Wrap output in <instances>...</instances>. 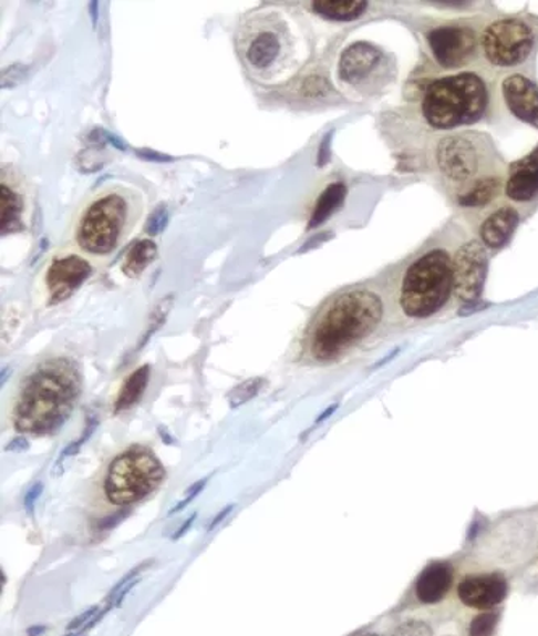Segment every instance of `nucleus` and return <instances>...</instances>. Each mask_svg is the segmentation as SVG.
Returning <instances> with one entry per match:
<instances>
[{"mask_svg":"<svg viewBox=\"0 0 538 636\" xmlns=\"http://www.w3.org/2000/svg\"><path fill=\"white\" fill-rule=\"evenodd\" d=\"M81 392L79 368L66 358L38 365L21 386L13 427L23 434H54L69 421Z\"/></svg>","mask_w":538,"mask_h":636,"instance_id":"1","label":"nucleus"},{"mask_svg":"<svg viewBox=\"0 0 538 636\" xmlns=\"http://www.w3.org/2000/svg\"><path fill=\"white\" fill-rule=\"evenodd\" d=\"M382 318L383 304L374 291L350 290L337 295L309 329V353L322 363L339 360L372 336Z\"/></svg>","mask_w":538,"mask_h":636,"instance_id":"2","label":"nucleus"},{"mask_svg":"<svg viewBox=\"0 0 538 636\" xmlns=\"http://www.w3.org/2000/svg\"><path fill=\"white\" fill-rule=\"evenodd\" d=\"M238 51L260 82H283L297 65V40L290 20L279 10L251 13L239 27Z\"/></svg>","mask_w":538,"mask_h":636,"instance_id":"3","label":"nucleus"},{"mask_svg":"<svg viewBox=\"0 0 538 636\" xmlns=\"http://www.w3.org/2000/svg\"><path fill=\"white\" fill-rule=\"evenodd\" d=\"M487 84L476 73L443 76L428 84L422 114L428 125L439 130L477 124L488 109Z\"/></svg>","mask_w":538,"mask_h":636,"instance_id":"4","label":"nucleus"},{"mask_svg":"<svg viewBox=\"0 0 538 636\" xmlns=\"http://www.w3.org/2000/svg\"><path fill=\"white\" fill-rule=\"evenodd\" d=\"M452 291L453 261L443 249H432L414 261L404 274L401 308L410 318H431L445 307Z\"/></svg>","mask_w":538,"mask_h":636,"instance_id":"5","label":"nucleus"},{"mask_svg":"<svg viewBox=\"0 0 538 636\" xmlns=\"http://www.w3.org/2000/svg\"><path fill=\"white\" fill-rule=\"evenodd\" d=\"M133 219L132 198L122 189L105 192L84 209L76 227V242L90 255H111L125 240Z\"/></svg>","mask_w":538,"mask_h":636,"instance_id":"6","label":"nucleus"},{"mask_svg":"<svg viewBox=\"0 0 538 636\" xmlns=\"http://www.w3.org/2000/svg\"><path fill=\"white\" fill-rule=\"evenodd\" d=\"M164 478L165 470L159 459L143 445H132L112 460L102 488L111 504L125 507L153 494Z\"/></svg>","mask_w":538,"mask_h":636,"instance_id":"7","label":"nucleus"},{"mask_svg":"<svg viewBox=\"0 0 538 636\" xmlns=\"http://www.w3.org/2000/svg\"><path fill=\"white\" fill-rule=\"evenodd\" d=\"M485 58L501 69L519 65L532 54L536 34L526 21L505 19L495 21L482 34Z\"/></svg>","mask_w":538,"mask_h":636,"instance_id":"8","label":"nucleus"},{"mask_svg":"<svg viewBox=\"0 0 538 636\" xmlns=\"http://www.w3.org/2000/svg\"><path fill=\"white\" fill-rule=\"evenodd\" d=\"M488 258L478 242H469L453 259V291L459 300L474 304L484 291Z\"/></svg>","mask_w":538,"mask_h":636,"instance_id":"9","label":"nucleus"},{"mask_svg":"<svg viewBox=\"0 0 538 636\" xmlns=\"http://www.w3.org/2000/svg\"><path fill=\"white\" fill-rule=\"evenodd\" d=\"M427 41L435 61L443 69H458L476 54L477 37L469 27L448 24L434 28L428 31Z\"/></svg>","mask_w":538,"mask_h":636,"instance_id":"10","label":"nucleus"},{"mask_svg":"<svg viewBox=\"0 0 538 636\" xmlns=\"http://www.w3.org/2000/svg\"><path fill=\"white\" fill-rule=\"evenodd\" d=\"M383 66H385V55L377 45L365 41L353 42L341 52L340 80L358 90H364L369 88V83H374L379 79Z\"/></svg>","mask_w":538,"mask_h":636,"instance_id":"11","label":"nucleus"},{"mask_svg":"<svg viewBox=\"0 0 538 636\" xmlns=\"http://www.w3.org/2000/svg\"><path fill=\"white\" fill-rule=\"evenodd\" d=\"M91 274L93 267L80 256L69 255L54 259L45 274V286L51 304H62L72 297L90 279Z\"/></svg>","mask_w":538,"mask_h":636,"instance_id":"12","label":"nucleus"},{"mask_svg":"<svg viewBox=\"0 0 538 636\" xmlns=\"http://www.w3.org/2000/svg\"><path fill=\"white\" fill-rule=\"evenodd\" d=\"M439 171L455 182H466L480 168L477 147L467 136H448L438 144Z\"/></svg>","mask_w":538,"mask_h":636,"instance_id":"13","label":"nucleus"},{"mask_svg":"<svg viewBox=\"0 0 538 636\" xmlns=\"http://www.w3.org/2000/svg\"><path fill=\"white\" fill-rule=\"evenodd\" d=\"M508 582L499 574L467 575L461 579L456 593L461 603L470 609L490 611L508 596Z\"/></svg>","mask_w":538,"mask_h":636,"instance_id":"14","label":"nucleus"},{"mask_svg":"<svg viewBox=\"0 0 538 636\" xmlns=\"http://www.w3.org/2000/svg\"><path fill=\"white\" fill-rule=\"evenodd\" d=\"M503 98L509 112L524 124L538 129V86L527 76L509 75L501 84Z\"/></svg>","mask_w":538,"mask_h":636,"instance_id":"15","label":"nucleus"},{"mask_svg":"<svg viewBox=\"0 0 538 636\" xmlns=\"http://www.w3.org/2000/svg\"><path fill=\"white\" fill-rule=\"evenodd\" d=\"M506 195L513 202L530 203L538 196V144L532 153L523 160L516 161L509 167V177L506 181Z\"/></svg>","mask_w":538,"mask_h":636,"instance_id":"16","label":"nucleus"},{"mask_svg":"<svg viewBox=\"0 0 538 636\" xmlns=\"http://www.w3.org/2000/svg\"><path fill=\"white\" fill-rule=\"evenodd\" d=\"M453 582H455V572L449 562H432L421 572L414 586L418 603L427 604V606L438 604L448 596Z\"/></svg>","mask_w":538,"mask_h":636,"instance_id":"17","label":"nucleus"},{"mask_svg":"<svg viewBox=\"0 0 538 636\" xmlns=\"http://www.w3.org/2000/svg\"><path fill=\"white\" fill-rule=\"evenodd\" d=\"M519 224V213L511 206H503L487 217L480 226V238L485 247L499 249L508 244Z\"/></svg>","mask_w":538,"mask_h":636,"instance_id":"18","label":"nucleus"},{"mask_svg":"<svg viewBox=\"0 0 538 636\" xmlns=\"http://www.w3.org/2000/svg\"><path fill=\"white\" fill-rule=\"evenodd\" d=\"M0 192H2V196H0V228H2V235L13 234V232L23 228V198L17 189L7 185L6 182L0 185Z\"/></svg>","mask_w":538,"mask_h":636,"instance_id":"19","label":"nucleus"},{"mask_svg":"<svg viewBox=\"0 0 538 636\" xmlns=\"http://www.w3.org/2000/svg\"><path fill=\"white\" fill-rule=\"evenodd\" d=\"M151 379V367L149 365H143L138 370L133 371L132 375L126 378L125 384L120 389L117 400L114 403L115 413H122L135 407L139 402L141 397L146 392L147 384H149Z\"/></svg>","mask_w":538,"mask_h":636,"instance_id":"20","label":"nucleus"},{"mask_svg":"<svg viewBox=\"0 0 538 636\" xmlns=\"http://www.w3.org/2000/svg\"><path fill=\"white\" fill-rule=\"evenodd\" d=\"M369 3L362 0H318L312 10L319 17L333 21H353L368 10Z\"/></svg>","mask_w":538,"mask_h":636,"instance_id":"21","label":"nucleus"},{"mask_svg":"<svg viewBox=\"0 0 538 636\" xmlns=\"http://www.w3.org/2000/svg\"><path fill=\"white\" fill-rule=\"evenodd\" d=\"M346 198V185L341 182L327 186L320 195L318 205L312 211L311 220H309V230L318 228L335 213L337 209L344 203Z\"/></svg>","mask_w":538,"mask_h":636,"instance_id":"22","label":"nucleus"},{"mask_svg":"<svg viewBox=\"0 0 538 636\" xmlns=\"http://www.w3.org/2000/svg\"><path fill=\"white\" fill-rule=\"evenodd\" d=\"M501 181L497 177L480 178L476 184L470 185L463 195H459L458 203L464 207H480L490 205L497 198Z\"/></svg>","mask_w":538,"mask_h":636,"instance_id":"23","label":"nucleus"},{"mask_svg":"<svg viewBox=\"0 0 538 636\" xmlns=\"http://www.w3.org/2000/svg\"><path fill=\"white\" fill-rule=\"evenodd\" d=\"M157 245L153 240H139L130 248L123 263L122 270L128 277H139L146 267L156 259Z\"/></svg>","mask_w":538,"mask_h":636,"instance_id":"24","label":"nucleus"},{"mask_svg":"<svg viewBox=\"0 0 538 636\" xmlns=\"http://www.w3.org/2000/svg\"><path fill=\"white\" fill-rule=\"evenodd\" d=\"M262 388V378L249 379V381H246L245 384L238 386V388L235 389L230 396L231 409H237V407H241L242 403L249 402L252 397L258 396L259 390Z\"/></svg>","mask_w":538,"mask_h":636,"instance_id":"25","label":"nucleus"},{"mask_svg":"<svg viewBox=\"0 0 538 636\" xmlns=\"http://www.w3.org/2000/svg\"><path fill=\"white\" fill-rule=\"evenodd\" d=\"M498 625V614L487 611L478 614L469 625V636H494Z\"/></svg>","mask_w":538,"mask_h":636,"instance_id":"26","label":"nucleus"},{"mask_svg":"<svg viewBox=\"0 0 538 636\" xmlns=\"http://www.w3.org/2000/svg\"><path fill=\"white\" fill-rule=\"evenodd\" d=\"M100 427V417H90L87 418L86 428L83 430V434L80 435V439H76L75 442H70L65 449H63L62 453H60L59 462H63L65 457H73L80 452V449L86 444L87 439L93 435V432L96 431V428Z\"/></svg>","mask_w":538,"mask_h":636,"instance_id":"27","label":"nucleus"},{"mask_svg":"<svg viewBox=\"0 0 538 636\" xmlns=\"http://www.w3.org/2000/svg\"><path fill=\"white\" fill-rule=\"evenodd\" d=\"M170 307H172V298L167 297L165 298V300H162L159 304V307L156 308V311H154L153 318H151V328L149 330H147L146 336L143 337V342H141V347L144 346V343H147V340L151 339V337H153L154 332H157V329L161 328L162 325H164L165 319H167V315L168 311H170Z\"/></svg>","mask_w":538,"mask_h":636,"instance_id":"28","label":"nucleus"},{"mask_svg":"<svg viewBox=\"0 0 538 636\" xmlns=\"http://www.w3.org/2000/svg\"><path fill=\"white\" fill-rule=\"evenodd\" d=\"M168 220H170V214H168L167 206H159L153 214H151L149 223H147L146 232L153 237L162 234L165 227L168 226Z\"/></svg>","mask_w":538,"mask_h":636,"instance_id":"29","label":"nucleus"},{"mask_svg":"<svg viewBox=\"0 0 538 636\" xmlns=\"http://www.w3.org/2000/svg\"><path fill=\"white\" fill-rule=\"evenodd\" d=\"M147 565H151V561L144 562V564H141L138 565V567L133 568V571H130L128 574L123 576V578L120 579L117 585H115L114 588H112V592L108 593L107 597H105V604H107V606L111 607V609H114V607H112V604H114L115 597H117L118 593L122 592V589L125 588V586L128 585V583H132L133 579H136V576H138L141 572H143L144 568L147 567Z\"/></svg>","mask_w":538,"mask_h":636,"instance_id":"30","label":"nucleus"},{"mask_svg":"<svg viewBox=\"0 0 538 636\" xmlns=\"http://www.w3.org/2000/svg\"><path fill=\"white\" fill-rule=\"evenodd\" d=\"M209 480L210 476H207L204 478V480L198 481V483L193 484V486L189 488L188 491H186L185 499H183V501H179L177 505H174V507H172V511L168 512V515H174V513L182 512L183 509L188 507V504H192V502L195 501V499L198 497L200 493H203V490L204 488H206L207 481Z\"/></svg>","mask_w":538,"mask_h":636,"instance_id":"31","label":"nucleus"},{"mask_svg":"<svg viewBox=\"0 0 538 636\" xmlns=\"http://www.w3.org/2000/svg\"><path fill=\"white\" fill-rule=\"evenodd\" d=\"M395 636H432V630L424 622L411 620L400 625Z\"/></svg>","mask_w":538,"mask_h":636,"instance_id":"32","label":"nucleus"},{"mask_svg":"<svg viewBox=\"0 0 538 636\" xmlns=\"http://www.w3.org/2000/svg\"><path fill=\"white\" fill-rule=\"evenodd\" d=\"M97 614H100V607H90V609L84 611L83 614H80L75 620L70 622V624L66 625V632L83 630V628L86 627V625L90 624V622L93 620Z\"/></svg>","mask_w":538,"mask_h":636,"instance_id":"33","label":"nucleus"},{"mask_svg":"<svg viewBox=\"0 0 538 636\" xmlns=\"http://www.w3.org/2000/svg\"><path fill=\"white\" fill-rule=\"evenodd\" d=\"M42 493H44V484H42L41 481H38L37 484H33V486L30 488L27 495H24L23 505L28 515H33L38 499L41 497Z\"/></svg>","mask_w":538,"mask_h":636,"instance_id":"34","label":"nucleus"},{"mask_svg":"<svg viewBox=\"0 0 538 636\" xmlns=\"http://www.w3.org/2000/svg\"><path fill=\"white\" fill-rule=\"evenodd\" d=\"M332 140L333 132L327 133L323 136L322 142H320L319 153H318V167H325L330 163V156H332Z\"/></svg>","mask_w":538,"mask_h":636,"instance_id":"35","label":"nucleus"},{"mask_svg":"<svg viewBox=\"0 0 538 636\" xmlns=\"http://www.w3.org/2000/svg\"><path fill=\"white\" fill-rule=\"evenodd\" d=\"M234 509L235 504L221 509V511L217 513L216 516H214L213 522L209 523V526H207V532H213L214 529H217V526H219L220 523L224 522V520L227 519V516L230 515L231 512H234Z\"/></svg>","mask_w":538,"mask_h":636,"instance_id":"36","label":"nucleus"},{"mask_svg":"<svg viewBox=\"0 0 538 636\" xmlns=\"http://www.w3.org/2000/svg\"><path fill=\"white\" fill-rule=\"evenodd\" d=\"M28 448H30V442L27 441V438H24V435H19V438L13 439V441L10 442L9 445H7L6 451L23 452L27 451Z\"/></svg>","mask_w":538,"mask_h":636,"instance_id":"37","label":"nucleus"},{"mask_svg":"<svg viewBox=\"0 0 538 636\" xmlns=\"http://www.w3.org/2000/svg\"><path fill=\"white\" fill-rule=\"evenodd\" d=\"M138 154L143 160L156 161V163H170L172 157L164 156V154L154 153V151H138Z\"/></svg>","mask_w":538,"mask_h":636,"instance_id":"38","label":"nucleus"},{"mask_svg":"<svg viewBox=\"0 0 538 636\" xmlns=\"http://www.w3.org/2000/svg\"><path fill=\"white\" fill-rule=\"evenodd\" d=\"M198 519V513H192V516H189L188 520H185V522H183V525L179 526L178 532L174 533V536H172V540L174 541H178L179 537L185 536L186 533H188V530L192 529L193 523H195V520Z\"/></svg>","mask_w":538,"mask_h":636,"instance_id":"39","label":"nucleus"},{"mask_svg":"<svg viewBox=\"0 0 538 636\" xmlns=\"http://www.w3.org/2000/svg\"><path fill=\"white\" fill-rule=\"evenodd\" d=\"M102 135H104L105 142L114 144V146L118 147V150H122V151L128 150V146H126V143L122 142V140H120L118 136L112 135V133H108V132H104V130H102Z\"/></svg>","mask_w":538,"mask_h":636,"instance_id":"40","label":"nucleus"},{"mask_svg":"<svg viewBox=\"0 0 538 636\" xmlns=\"http://www.w3.org/2000/svg\"><path fill=\"white\" fill-rule=\"evenodd\" d=\"M122 519H125V515H123V513H118V515H115L114 519L104 520V522L101 523L100 529L108 530L111 526L117 525Z\"/></svg>","mask_w":538,"mask_h":636,"instance_id":"41","label":"nucleus"},{"mask_svg":"<svg viewBox=\"0 0 538 636\" xmlns=\"http://www.w3.org/2000/svg\"><path fill=\"white\" fill-rule=\"evenodd\" d=\"M337 410H339V403H335V406L329 407V409L323 411V413L320 414V417H318V420H315V424L322 423V421H325L327 418L332 417V414L335 413Z\"/></svg>","mask_w":538,"mask_h":636,"instance_id":"42","label":"nucleus"},{"mask_svg":"<svg viewBox=\"0 0 538 636\" xmlns=\"http://www.w3.org/2000/svg\"><path fill=\"white\" fill-rule=\"evenodd\" d=\"M45 630H48V628H45L44 625H37V627L28 628L27 635L28 636H40V635L44 634Z\"/></svg>","mask_w":538,"mask_h":636,"instance_id":"43","label":"nucleus"},{"mask_svg":"<svg viewBox=\"0 0 538 636\" xmlns=\"http://www.w3.org/2000/svg\"><path fill=\"white\" fill-rule=\"evenodd\" d=\"M97 9H100V6H97V2H91L90 3L91 19H93L94 24H96V21H97Z\"/></svg>","mask_w":538,"mask_h":636,"instance_id":"44","label":"nucleus"},{"mask_svg":"<svg viewBox=\"0 0 538 636\" xmlns=\"http://www.w3.org/2000/svg\"><path fill=\"white\" fill-rule=\"evenodd\" d=\"M159 434H161V438L165 439V442H167V444H174L175 439L170 438V434H168V431L165 430V428H159Z\"/></svg>","mask_w":538,"mask_h":636,"instance_id":"45","label":"nucleus"},{"mask_svg":"<svg viewBox=\"0 0 538 636\" xmlns=\"http://www.w3.org/2000/svg\"><path fill=\"white\" fill-rule=\"evenodd\" d=\"M362 636H379V635L371 634V635H362Z\"/></svg>","mask_w":538,"mask_h":636,"instance_id":"46","label":"nucleus"},{"mask_svg":"<svg viewBox=\"0 0 538 636\" xmlns=\"http://www.w3.org/2000/svg\"><path fill=\"white\" fill-rule=\"evenodd\" d=\"M66 636H75V635H73V634H70V635H66Z\"/></svg>","mask_w":538,"mask_h":636,"instance_id":"47","label":"nucleus"}]
</instances>
